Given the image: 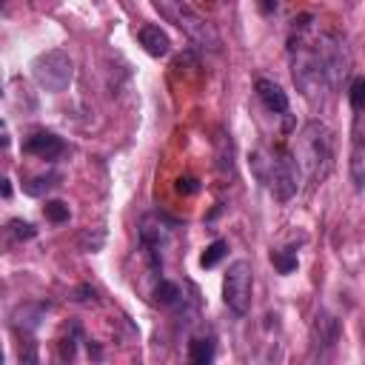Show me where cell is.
<instances>
[{"instance_id": "cell-1", "label": "cell", "mask_w": 365, "mask_h": 365, "mask_svg": "<svg viewBox=\"0 0 365 365\" xmlns=\"http://www.w3.org/2000/svg\"><path fill=\"white\" fill-rule=\"evenodd\" d=\"M331 165H334V134H331V128L325 123L311 120L302 128L297 168L308 177V182H319V180H325Z\"/></svg>"}, {"instance_id": "cell-2", "label": "cell", "mask_w": 365, "mask_h": 365, "mask_svg": "<svg viewBox=\"0 0 365 365\" xmlns=\"http://www.w3.org/2000/svg\"><path fill=\"white\" fill-rule=\"evenodd\" d=\"M154 9L163 17H168L177 29H182L197 48H202V51H220V34H217V29L200 11H194V6H188L182 0H157Z\"/></svg>"}, {"instance_id": "cell-3", "label": "cell", "mask_w": 365, "mask_h": 365, "mask_svg": "<svg viewBox=\"0 0 365 365\" xmlns=\"http://www.w3.org/2000/svg\"><path fill=\"white\" fill-rule=\"evenodd\" d=\"M288 51H291V74H294L297 88L302 91V97L308 103H317L328 86H325L314 43H308L302 34H297V37L288 40Z\"/></svg>"}, {"instance_id": "cell-4", "label": "cell", "mask_w": 365, "mask_h": 365, "mask_svg": "<svg viewBox=\"0 0 365 365\" xmlns=\"http://www.w3.org/2000/svg\"><path fill=\"white\" fill-rule=\"evenodd\" d=\"M314 51H317V60H319L325 86L336 91L342 86V80L348 77V71H351V48H348V40L339 31H322L314 40Z\"/></svg>"}, {"instance_id": "cell-5", "label": "cell", "mask_w": 365, "mask_h": 365, "mask_svg": "<svg viewBox=\"0 0 365 365\" xmlns=\"http://www.w3.org/2000/svg\"><path fill=\"white\" fill-rule=\"evenodd\" d=\"M31 77L46 91H63L71 83V77H74V63H71V57L63 48H48V51L34 57Z\"/></svg>"}, {"instance_id": "cell-6", "label": "cell", "mask_w": 365, "mask_h": 365, "mask_svg": "<svg viewBox=\"0 0 365 365\" xmlns=\"http://www.w3.org/2000/svg\"><path fill=\"white\" fill-rule=\"evenodd\" d=\"M251 294H254V268H251V262L248 259L231 262L228 271H225V279H222V299H225V305L237 317H242L251 308Z\"/></svg>"}, {"instance_id": "cell-7", "label": "cell", "mask_w": 365, "mask_h": 365, "mask_svg": "<svg viewBox=\"0 0 365 365\" xmlns=\"http://www.w3.org/2000/svg\"><path fill=\"white\" fill-rule=\"evenodd\" d=\"M268 185L274 191L277 200H291L297 191H299V168H297V160L294 154H288L285 148H277L274 157L268 160Z\"/></svg>"}, {"instance_id": "cell-8", "label": "cell", "mask_w": 365, "mask_h": 365, "mask_svg": "<svg viewBox=\"0 0 365 365\" xmlns=\"http://www.w3.org/2000/svg\"><path fill=\"white\" fill-rule=\"evenodd\" d=\"M311 342H314V351L328 354L339 342V319L328 311H319L311 325Z\"/></svg>"}, {"instance_id": "cell-9", "label": "cell", "mask_w": 365, "mask_h": 365, "mask_svg": "<svg viewBox=\"0 0 365 365\" xmlns=\"http://www.w3.org/2000/svg\"><path fill=\"white\" fill-rule=\"evenodd\" d=\"M23 151L26 154H34L40 160H57L66 151V143L57 134H51V131H37V134H31L23 143Z\"/></svg>"}, {"instance_id": "cell-10", "label": "cell", "mask_w": 365, "mask_h": 365, "mask_svg": "<svg viewBox=\"0 0 365 365\" xmlns=\"http://www.w3.org/2000/svg\"><path fill=\"white\" fill-rule=\"evenodd\" d=\"M254 88H257V97L262 100V106H265L268 111H274V114H285V111H288V94L282 91L279 83H274V80H268V77H259V80L254 83Z\"/></svg>"}, {"instance_id": "cell-11", "label": "cell", "mask_w": 365, "mask_h": 365, "mask_svg": "<svg viewBox=\"0 0 365 365\" xmlns=\"http://www.w3.org/2000/svg\"><path fill=\"white\" fill-rule=\"evenodd\" d=\"M137 40H140V46H143L151 57H165L168 48H171V40H168V34H165L160 26H140Z\"/></svg>"}, {"instance_id": "cell-12", "label": "cell", "mask_w": 365, "mask_h": 365, "mask_svg": "<svg viewBox=\"0 0 365 365\" xmlns=\"http://www.w3.org/2000/svg\"><path fill=\"white\" fill-rule=\"evenodd\" d=\"M214 354H217V345L211 336H194L188 342V354H185V362L188 365H211L214 362Z\"/></svg>"}, {"instance_id": "cell-13", "label": "cell", "mask_w": 365, "mask_h": 365, "mask_svg": "<svg viewBox=\"0 0 365 365\" xmlns=\"http://www.w3.org/2000/svg\"><path fill=\"white\" fill-rule=\"evenodd\" d=\"M351 180L356 188H362L365 180V148H362V134H359V114L354 123V148H351Z\"/></svg>"}, {"instance_id": "cell-14", "label": "cell", "mask_w": 365, "mask_h": 365, "mask_svg": "<svg viewBox=\"0 0 365 365\" xmlns=\"http://www.w3.org/2000/svg\"><path fill=\"white\" fill-rule=\"evenodd\" d=\"M17 356H20V365H40V345L31 336V331H23L20 334V351H17Z\"/></svg>"}, {"instance_id": "cell-15", "label": "cell", "mask_w": 365, "mask_h": 365, "mask_svg": "<svg viewBox=\"0 0 365 365\" xmlns=\"http://www.w3.org/2000/svg\"><path fill=\"white\" fill-rule=\"evenodd\" d=\"M60 182V174H40V177H31L29 182H23V191L29 194V197H43L48 188H54Z\"/></svg>"}, {"instance_id": "cell-16", "label": "cell", "mask_w": 365, "mask_h": 365, "mask_svg": "<svg viewBox=\"0 0 365 365\" xmlns=\"http://www.w3.org/2000/svg\"><path fill=\"white\" fill-rule=\"evenodd\" d=\"M180 297H182V294H180V285H177V282L160 279V282L154 285V299H157L160 305H174Z\"/></svg>"}, {"instance_id": "cell-17", "label": "cell", "mask_w": 365, "mask_h": 365, "mask_svg": "<svg viewBox=\"0 0 365 365\" xmlns=\"http://www.w3.org/2000/svg\"><path fill=\"white\" fill-rule=\"evenodd\" d=\"M225 251H228V242H225V240H214V242H211V245L202 251L200 265H202V268H214V265H217V262L225 257Z\"/></svg>"}, {"instance_id": "cell-18", "label": "cell", "mask_w": 365, "mask_h": 365, "mask_svg": "<svg viewBox=\"0 0 365 365\" xmlns=\"http://www.w3.org/2000/svg\"><path fill=\"white\" fill-rule=\"evenodd\" d=\"M43 214H46V220H51V222H66V220H68V205H66L63 200H48V202L43 205Z\"/></svg>"}, {"instance_id": "cell-19", "label": "cell", "mask_w": 365, "mask_h": 365, "mask_svg": "<svg viewBox=\"0 0 365 365\" xmlns=\"http://www.w3.org/2000/svg\"><path fill=\"white\" fill-rule=\"evenodd\" d=\"M271 262H274V268L279 274H291L297 268V254H291V251H271Z\"/></svg>"}, {"instance_id": "cell-20", "label": "cell", "mask_w": 365, "mask_h": 365, "mask_svg": "<svg viewBox=\"0 0 365 365\" xmlns=\"http://www.w3.org/2000/svg\"><path fill=\"white\" fill-rule=\"evenodd\" d=\"M348 100H351V108L359 114L362 106H365V77H354L351 91H348Z\"/></svg>"}, {"instance_id": "cell-21", "label": "cell", "mask_w": 365, "mask_h": 365, "mask_svg": "<svg viewBox=\"0 0 365 365\" xmlns=\"http://www.w3.org/2000/svg\"><path fill=\"white\" fill-rule=\"evenodd\" d=\"M9 231H11L14 240H31V237L37 234V228H34L31 222H23V220H11V222H9Z\"/></svg>"}, {"instance_id": "cell-22", "label": "cell", "mask_w": 365, "mask_h": 365, "mask_svg": "<svg viewBox=\"0 0 365 365\" xmlns=\"http://www.w3.org/2000/svg\"><path fill=\"white\" fill-rule=\"evenodd\" d=\"M103 228H97L94 231V237H91V228H86L83 234H80V245H83V251H97L100 245H103Z\"/></svg>"}, {"instance_id": "cell-23", "label": "cell", "mask_w": 365, "mask_h": 365, "mask_svg": "<svg viewBox=\"0 0 365 365\" xmlns=\"http://www.w3.org/2000/svg\"><path fill=\"white\" fill-rule=\"evenodd\" d=\"M197 188H200V185H197L194 177H180V180H177V191H180V194H194Z\"/></svg>"}, {"instance_id": "cell-24", "label": "cell", "mask_w": 365, "mask_h": 365, "mask_svg": "<svg viewBox=\"0 0 365 365\" xmlns=\"http://www.w3.org/2000/svg\"><path fill=\"white\" fill-rule=\"evenodd\" d=\"M60 356H63L66 362H71V359H74V336L60 339Z\"/></svg>"}, {"instance_id": "cell-25", "label": "cell", "mask_w": 365, "mask_h": 365, "mask_svg": "<svg viewBox=\"0 0 365 365\" xmlns=\"http://www.w3.org/2000/svg\"><path fill=\"white\" fill-rule=\"evenodd\" d=\"M9 143H11V137H9V128H6V123L0 120V151H3Z\"/></svg>"}, {"instance_id": "cell-26", "label": "cell", "mask_w": 365, "mask_h": 365, "mask_svg": "<svg viewBox=\"0 0 365 365\" xmlns=\"http://www.w3.org/2000/svg\"><path fill=\"white\" fill-rule=\"evenodd\" d=\"M88 297H94V291H91L88 285H83V288L77 291V297H74V299H80V302H83V299H88Z\"/></svg>"}, {"instance_id": "cell-27", "label": "cell", "mask_w": 365, "mask_h": 365, "mask_svg": "<svg viewBox=\"0 0 365 365\" xmlns=\"http://www.w3.org/2000/svg\"><path fill=\"white\" fill-rule=\"evenodd\" d=\"M88 354H91L94 359H100V356H103V351H100V345H91V342H88Z\"/></svg>"}, {"instance_id": "cell-28", "label": "cell", "mask_w": 365, "mask_h": 365, "mask_svg": "<svg viewBox=\"0 0 365 365\" xmlns=\"http://www.w3.org/2000/svg\"><path fill=\"white\" fill-rule=\"evenodd\" d=\"M0 194H3V197H9V194H11V185H9V180H0Z\"/></svg>"}, {"instance_id": "cell-29", "label": "cell", "mask_w": 365, "mask_h": 365, "mask_svg": "<svg viewBox=\"0 0 365 365\" xmlns=\"http://www.w3.org/2000/svg\"><path fill=\"white\" fill-rule=\"evenodd\" d=\"M0 365H3V351H0Z\"/></svg>"}]
</instances>
